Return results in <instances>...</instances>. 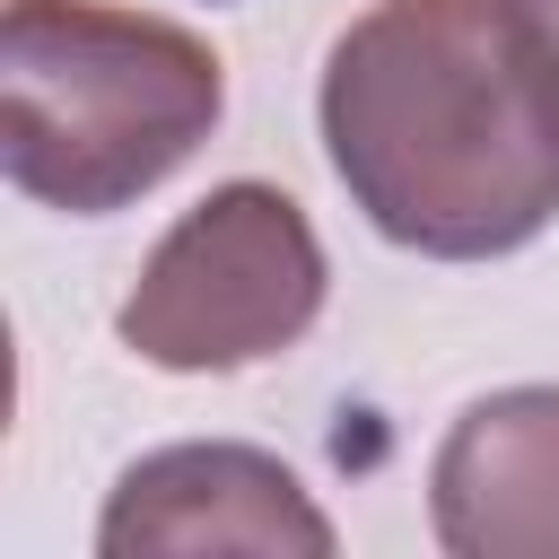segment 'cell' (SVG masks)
Segmentation results:
<instances>
[{
  "instance_id": "obj_1",
  "label": "cell",
  "mask_w": 559,
  "mask_h": 559,
  "mask_svg": "<svg viewBox=\"0 0 559 559\" xmlns=\"http://www.w3.org/2000/svg\"><path fill=\"white\" fill-rule=\"evenodd\" d=\"M349 210L428 262L524 253L559 218V52L524 0H376L314 87Z\"/></svg>"
},
{
  "instance_id": "obj_2",
  "label": "cell",
  "mask_w": 559,
  "mask_h": 559,
  "mask_svg": "<svg viewBox=\"0 0 559 559\" xmlns=\"http://www.w3.org/2000/svg\"><path fill=\"white\" fill-rule=\"evenodd\" d=\"M227 114L218 52L148 9L114 0H9L0 9V166L61 218H114L148 201Z\"/></svg>"
},
{
  "instance_id": "obj_3",
  "label": "cell",
  "mask_w": 559,
  "mask_h": 559,
  "mask_svg": "<svg viewBox=\"0 0 559 559\" xmlns=\"http://www.w3.org/2000/svg\"><path fill=\"white\" fill-rule=\"evenodd\" d=\"M332 297V262L314 218L262 183H210L140 262L131 297L114 306V332L140 367L166 376H236L314 332Z\"/></svg>"
},
{
  "instance_id": "obj_4",
  "label": "cell",
  "mask_w": 559,
  "mask_h": 559,
  "mask_svg": "<svg viewBox=\"0 0 559 559\" xmlns=\"http://www.w3.org/2000/svg\"><path fill=\"white\" fill-rule=\"evenodd\" d=\"M96 550L105 559H201V550L332 559L341 533L280 454L245 437H183L122 463L96 515Z\"/></svg>"
},
{
  "instance_id": "obj_5",
  "label": "cell",
  "mask_w": 559,
  "mask_h": 559,
  "mask_svg": "<svg viewBox=\"0 0 559 559\" xmlns=\"http://www.w3.org/2000/svg\"><path fill=\"white\" fill-rule=\"evenodd\" d=\"M428 533L445 559H559V384H498L428 454Z\"/></svg>"
},
{
  "instance_id": "obj_6",
  "label": "cell",
  "mask_w": 559,
  "mask_h": 559,
  "mask_svg": "<svg viewBox=\"0 0 559 559\" xmlns=\"http://www.w3.org/2000/svg\"><path fill=\"white\" fill-rule=\"evenodd\" d=\"M524 17H533V26H542V44L559 52V0H524Z\"/></svg>"
}]
</instances>
